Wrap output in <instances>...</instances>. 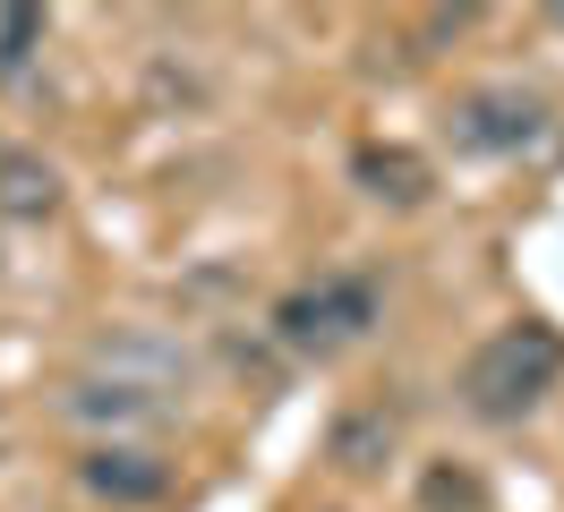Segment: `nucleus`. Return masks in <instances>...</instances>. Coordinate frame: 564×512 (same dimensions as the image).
I'll return each instance as SVG.
<instances>
[{
	"instance_id": "obj_6",
	"label": "nucleus",
	"mask_w": 564,
	"mask_h": 512,
	"mask_svg": "<svg viewBox=\"0 0 564 512\" xmlns=\"http://www.w3.org/2000/svg\"><path fill=\"white\" fill-rule=\"evenodd\" d=\"M351 179L377 205H427V188H436L427 154H411V145H359V154H351Z\"/></svg>"
},
{
	"instance_id": "obj_1",
	"label": "nucleus",
	"mask_w": 564,
	"mask_h": 512,
	"mask_svg": "<svg viewBox=\"0 0 564 512\" xmlns=\"http://www.w3.org/2000/svg\"><path fill=\"white\" fill-rule=\"evenodd\" d=\"M564 384V341L547 325H505L488 334L470 359H462V410L488 418V427H513Z\"/></svg>"
},
{
	"instance_id": "obj_3",
	"label": "nucleus",
	"mask_w": 564,
	"mask_h": 512,
	"mask_svg": "<svg viewBox=\"0 0 564 512\" xmlns=\"http://www.w3.org/2000/svg\"><path fill=\"white\" fill-rule=\"evenodd\" d=\"M556 129V102L522 86V77H496V86H470L454 102V145L462 154H530V145H547Z\"/></svg>"
},
{
	"instance_id": "obj_7",
	"label": "nucleus",
	"mask_w": 564,
	"mask_h": 512,
	"mask_svg": "<svg viewBox=\"0 0 564 512\" xmlns=\"http://www.w3.org/2000/svg\"><path fill=\"white\" fill-rule=\"evenodd\" d=\"M61 205V171L43 154H0V214L9 222H43Z\"/></svg>"
},
{
	"instance_id": "obj_10",
	"label": "nucleus",
	"mask_w": 564,
	"mask_h": 512,
	"mask_svg": "<svg viewBox=\"0 0 564 512\" xmlns=\"http://www.w3.org/2000/svg\"><path fill=\"white\" fill-rule=\"evenodd\" d=\"M420 504H427V512H479V504H488V487H479L470 470H454V461H445V470H427Z\"/></svg>"
},
{
	"instance_id": "obj_8",
	"label": "nucleus",
	"mask_w": 564,
	"mask_h": 512,
	"mask_svg": "<svg viewBox=\"0 0 564 512\" xmlns=\"http://www.w3.org/2000/svg\"><path fill=\"white\" fill-rule=\"evenodd\" d=\"M334 470H351V478H368V470H386L393 461V418L386 410H351V418H334Z\"/></svg>"
},
{
	"instance_id": "obj_5",
	"label": "nucleus",
	"mask_w": 564,
	"mask_h": 512,
	"mask_svg": "<svg viewBox=\"0 0 564 512\" xmlns=\"http://www.w3.org/2000/svg\"><path fill=\"white\" fill-rule=\"evenodd\" d=\"M61 410L69 418H86V427H145V418H163V384H145V375H77L69 393H61Z\"/></svg>"
},
{
	"instance_id": "obj_4",
	"label": "nucleus",
	"mask_w": 564,
	"mask_h": 512,
	"mask_svg": "<svg viewBox=\"0 0 564 512\" xmlns=\"http://www.w3.org/2000/svg\"><path fill=\"white\" fill-rule=\"evenodd\" d=\"M77 487L111 512H138V504H163V487H172V461L163 453H145V444H95L86 461H77Z\"/></svg>"
},
{
	"instance_id": "obj_9",
	"label": "nucleus",
	"mask_w": 564,
	"mask_h": 512,
	"mask_svg": "<svg viewBox=\"0 0 564 512\" xmlns=\"http://www.w3.org/2000/svg\"><path fill=\"white\" fill-rule=\"evenodd\" d=\"M35 52H43V9H0V77H18Z\"/></svg>"
},
{
	"instance_id": "obj_2",
	"label": "nucleus",
	"mask_w": 564,
	"mask_h": 512,
	"mask_svg": "<svg viewBox=\"0 0 564 512\" xmlns=\"http://www.w3.org/2000/svg\"><path fill=\"white\" fill-rule=\"evenodd\" d=\"M377 282L368 273H317V282H300L291 299L274 307V334L291 350H308V359H334V350H351L368 325H377Z\"/></svg>"
}]
</instances>
